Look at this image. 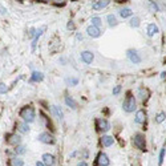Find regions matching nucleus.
I'll return each mask as SVG.
<instances>
[{
	"label": "nucleus",
	"instance_id": "nucleus-1",
	"mask_svg": "<svg viewBox=\"0 0 166 166\" xmlns=\"http://www.w3.org/2000/svg\"><path fill=\"white\" fill-rule=\"evenodd\" d=\"M122 108L126 113H133L137 108V104H136V97L133 96L132 93H128V96L125 97L124 102H122Z\"/></svg>",
	"mask_w": 166,
	"mask_h": 166
},
{
	"label": "nucleus",
	"instance_id": "nucleus-2",
	"mask_svg": "<svg viewBox=\"0 0 166 166\" xmlns=\"http://www.w3.org/2000/svg\"><path fill=\"white\" fill-rule=\"evenodd\" d=\"M20 117L24 120L25 122H33L35 121V117H36V113H35V109L32 106H24L23 109L20 110Z\"/></svg>",
	"mask_w": 166,
	"mask_h": 166
},
{
	"label": "nucleus",
	"instance_id": "nucleus-3",
	"mask_svg": "<svg viewBox=\"0 0 166 166\" xmlns=\"http://www.w3.org/2000/svg\"><path fill=\"white\" fill-rule=\"evenodd\" d=\"M133 144H134V146H136L137 149L142 150V152H145V150H146V140H145V136H144L142 133H136V134H134Z\"/></svg>",
	"mask_w": 166,
	"mask_h": 166
},
{
	"label": "nucleus",
	"instance_id": "nucleus-4",
	"mask_svg": "<svg viewBox=\"0 0 166 166\" xmlns=\"http://www.w3.org/2000/svg\"><path fill=\"white\" fill-rule=\"evenodd\" d=\"M126 56L133 64H140L141 63V56H140V53H138L136 49H128Z\"/></svg>",
	"mask_w": 166,
	"mask_h": 166
},
{
	"label": "nucleus",
	"instance_id": "nucleus-5",
	"mask_svg": "<svg viewBox=\"0 0 166 166\" xmlns=\"http://www.w3.org/2000/svg\"><path fill=\"white\" fill-rule=\"evenodd\" d=\"M87 33H88V36H90V37L97 39V37H100V36L102 35V31L100 29V27H96V25H89L88 28H87Z\"/></svg>",
	"mask_w": 166,
	"mask_h": 166
},
{
	"label": "nucleus",
	"instance_id": "nucleus-6",
	"mask_svg": "<svg viewBox=\"0 0 166 166\" xmlns=\"http://www.w3.org/2000/svg\"><path fill=\"white\" fill-rule=\"evenodd\" d=\"M80 56H81V61L84 64H87V65L92 64V61H93V59H94L93 52H90V51H82Z\"/></svg>",
	"mask_w": 166,
	"mask_h": 166
},
{
	"label": "nucleus",
	"instance_id": "nucleus-7",
	"mask_svg": "<svg viewBox=\"0 0 166 166\" xmlns=\"http://www.w3.org/2000/svg\"><path fill=\"white\" fill-rule=\"evenodd\" d=\"M96 125L100 132H108L110 129V124L108 122V120L105 118H97L96 120Z\"/></svg>",
	"mask_w": 166,
	"mask_h": 166
},
{
	"label": "nucleus",
	"instance_id": "nucleus-8",
	"mask_svg": "<svg viewBox=\"0 0 166 166\" xmlns=\"http://www.w3.org/2000/svg\"><path fill=\"white\" fill-rule=\"evenodd\" d=\"M37 140L40 141V142H43V144H55L53 136H52V134H49V133H47V132L40 133L39 137H37Z\"/></svg>",
	"mask_w": 166,
	"mask_h": 166
},
{
	"label": "nucleus",
	"instance_id": "nucleus-9",
	"mask_svg": "<svg viewBox=\"0 0 166 166\" xmlns=\"http://www.w3.org/2000/svg\"><path fill=\"white\" fill-rule=\"evenodd\" d=\"M110 0H97L96 3H93V5H92V10L93 11H101L104 10V8H106L108 5H109Z\"/></svg>",
	"mask_w": 166,
	"mask_h": 166
},
{
	"label": "nucleus",
	"instance_id": "nucleus-10",
	"mask_svg": "<svg viewBox=\"0 0 166 166\" xmlns=\"http://www.w3.org/2000/svg\"><path fill=\"white\" fill-rule=\"evenodd\" d=\"M158 32H159V28H158V25H157L156 23L147 24V27H146V35L149 36V37H153V36H156Z\"/></svg>",
	"mask_w": 166,
	"mask_h": 166
},
{
	"label": "nucleus",
	"instance_id": "nucleus-11",
	"mask_svg": "<svg viewBox=\"0 0 166 166\" xmlns=\"http://www.w3.org/2000/svg\"><path fill=\"white\" fill-rule=\"evenodd\" d=\"M146 121V113L145 110H138V112L136 113V117H134V122L138 125H142L145 124Z\"/></svg>",
	"mask_w": 166,
	"mask_h": 166
},
{
	"label": "nucleus",
	"instance_id": "nucleus-12",
	"mask_svg": "<svg viewBox=\"0 0 166 166\" xmlns=\"http://www.w3.org/2000/svg\"><path fill=\"white\" fill-rule=\"evenodd\" d=\"M97 165H100V166L109 165V158H108V156L105 153H100V154L97 156Z\"/></svg>",
	"mask_w": 166,
	"mask_h": 166
},
{
	"label": "nucleus",
	"instance_id": "nucleus-13",
	"mask_svg": "<svg viewBox=\"0 0 166 166\" xmlns=\"http://www.w3.org/2000/svg\"><path fill=\"white\" fill-rule=\"evenodd\" d=\"M45 31V27H41V28H39V29H36V33H35V36H33V40H32V51H35V48H36V45H37V40L39 37L43 35V32Z\"/></svg>",
	"mask_w": 166,
	"mask_h": 166
},
{
	"label": "nucleus",
	"instance_id": "nucleus-14",
	"mask_svg": "<svg viewBox=\"0 0 166 166\" xmlns=\"http://www.w3.org/2000/svg\"><path fill=\"white\" fill-rule=\"evenodd\" d=\"M43 79H44V75H43L41 72H37V70H35V72L31 75L29 81L31 82H39V81H43Z\"/></svg>",
	"mask_w": 166,
	"mask_h": 166
},
{
	"label": "nucleus",
	"instance_id": "nucleus-15",
	"mask_svg": "<svg viewBox=\"0 0 166 166\" xmlns=\"http://www.w3.org/2000/svg\"><path fill=\"white\" fill-rule=\"evenodd\" d=\"M118 15L122 19H128V17L133 16V11H132L130 8H121V10L118 11Z\"/></svg>",
	"mask_w": 166,
	"mask_h": 166
},
{
	"label": "nucleus",
	"instance_id": "nucleus-16",
	"mask_svg": "<svg viewBox=\"0 0 166 166\" xmlns=\"http://www.w3.org/2000/svg\"><path fill=\"white\" fill-rule=\"evenodd\" d=\"M43 162H44L45 166H52L55 162V158L52 154H49V153H45V154H43Z\"/></svg>",
	"mask_w": 166,
	"mask_h": 166
},
{
	"label": "nucleus",
	"instance_id": "nucleus-17",
	"mask_svg": "<svg viewBox=\"0 0 166 166\" xmlns=\"http://www.w3.org/2000/svg\"><path fill=\"white\" fill-rule=\"evenodd\" d=\"M147 7H149V10L152 12H159V4L158 1H156V0H147Z\"/></svg>",
	"mask_w": 166,
	"mask_h": 166
},
{
	"label": "nucleus",
	"instance_id": "nucleus-18",
	"mask_svg": "<svg viewBox=\"0 0 166 166\" xmlns=\"http://www.w3.org/2000/svg\"><path fill=\"white\" fill-rule=\"evenodd\" d=\"M106 20H108V25H109V27H116V25H118V20H117V17H116V15L109 13V15L106 16Z\"/></svg>",
	"mask_w": 166,
	"mask_h": 166
},
{
	"label": "nucleus",
	"instance_id": "nucleus-19",
	"mask_svg": "<svg viewBox=\"0 0 166 166\" xmlns=\"http://www.w3.org/2000/svg\"><path fill=\"white\" fill-rule=\"evenodd\" d=\"M113 142H114V138H113L112 136H104L102 138H101V144H102L104 146H112Z\"/></svg>",
	"mask_w": 166,
	"mask_h": 166
},
{
	"label": "nucleus",
	"instance_id": "nucleus-20",
	"mask_svg": "<svg viewBox=\"0 0 166 166\" xmlns=\"http://www.w3.org/2000/svg\"><path fill=\"white\" fill-rule=\"evenodd\" d=\"M129 25L132 28H138L141 25V19L138 16H132L130 17V21H129Z\"/></svg>",
	"mask_w": 166,
	"mask_h": 166
},
{
	"label": "nucleus",
	"instance_id": "nucleus-21",
	"mask_svg": "<svg viewBox=\"0 0 166 166\" xmlns=\"http://www.w3.org/2000/svg\"><path fill=\"white\" fill-rule=\"evenodd\" d=\"M52 112H53V114L56 116L57 118H60V120H63V118H64V113H63V110H61V108H60V106L53 105V106H52Z\"/></svg>",
	"mask_w": 166,
	"mask_h": 166
},
{
	"label": "nucleus",
	"instance_id": "nucleus-22",
	"mask_svg": "<svg viewBox=\"0 0 166 166\" xmlns=\"http://www.w3.org/2000/svg\"><path fill=\"white\" fill-rule=\"evenodd\" d=\"M17 129L21 133H28L29 132V126H28V122H17Z\"/></svg>",
	"mask_w": 166,
	"mask_h": 166
},
{
	"label": "nucleus",
	"instance_id": "nucleus-23",
	"mask_svg": "<svg viewBox=\"0 0 166 166\" xmlns=\"http://www.w3.org/2000/svg\"><path fill=\"white\" fill-rule=\"evenodd\" d=\"M65 104H67V106L70 108V109H76V108H77V102H76L70 96H65Z\"/></svg>",
	"mask_w": 166,
	"mask_h": 166
},
{
	"label": "nucleus",
	"instance_id": "nucleus-24",
	"mask_svg": "<svg viewBox=\"0 0 166 166\" xmlns=\"http://www.w3.org/2000/svg\"><path fill=\"white\" fill-rule=\"evenodd\" d=\"M137 93H138V97H140L142 101H144V100H146L147 96H149V92H147V89H145L144 87L138 88V92H137Z\"/></svg>",
	"mask_w": 166,
	"mask_h": 166
},
{
	"label": "nucleus",
	"instance_id": "nucleus-25",
	"mask_svg": "<svg viewBox=\"0 0 166 166\" xmlns=\"http://www.w3.org/2000/svg\"><path fill=\"white\" fill-rule=\"evenodd\" d=\"M7 142L8 144H19L20 142V137L16 136V134H10L7 137Z\"/></svg>",
	"mask_w": 166,
	"mask_h": 166
},
{
	"label": "nucleus",
	"instance_id": "nucleus-26",
	"mask_svg": "<svg viewBox=\"0 0 166 166\" xmlns=\"http://www.w3.org/2000/svg\"><path fill=\"white\" fill-rule=\"evenodd\" d=\"M165 120H166V113L165 112H159L158 114L156 116V122H157V124H162Z\"/></svg>",
	"mask_w": 166,
	"mask_h": 166
},
{
	"label": "nucleus",
	"instance_id": "nucleus-27",
	"mask_svg": "<svg viewBox=\"0 0 166 166\" xmlns=\"http://www.w3.org/2000/svg\"><path fill=\"white\" fill-rule=\"evenodd\" d=\"M90 23H92V25L100 27L101 24H102V20H101V17H98V16H93V17L90 19Z\"/></svg>",
	"mask_w": 166,
	"mask_h": 166
},
{
	"label": "nucleus",
	"instance_id": "nucleus-28",
	"mask_svg": "<svg viewBox=\"0 0 166 166\" xmlns=\"http://www.w3.org/2000/svg\"><path fill=\"white\" fill-rule=\"evenodd\" d=\"M11 165L12 166H23L24 161H23V159H20V158H13V159H12V162H11Z\"/></svg>",
	"mask_w": 166,
	"mask_h": 166
},
{
	"label": "nucleus",
	"instance_id": "nucleus-29",
	"mask_svg": "<svg viewBox=\"0 0 166 166\" xmlns=\"http://www.w3.org/2000/svg\"><path fill=\"white\" fill-rule=\"evenodd\" d=\"M65 81H67V84L72 85V87H75V85H77V84H79V79H75V77H70V79H67V80H65Z\"/></svg>",
	"mask_w": 166,
	"mask_h": 166
},
{
	"label": "nucleus",
	"instance_id": "nucleus-30",
	"mask_svg": "<svg viewBox=\"0 0 166 166\" xmlns=\"http://www.w3.org/2000/svg\"><path fill=\"white\" fill-rule=\"evenodd\" d=\"M165 153H166V149H165V147H162L161 152H159V159H158V164H159V165H162V162H164Z\"/></svg>",
	"mask_w": 166,
	"mask_h": 166
},
{
	"label": "nucleus",
	"instance_id": "nucleus-31",
	"mask_svg": "<svg viewBox=\"0 0 166 166\" xmlns=\"http://www.w3.org/2000/svg\"><path fill=\"white\" fill-rule=\"evenodd\" d=\"M7 90H8L7 85H5V84H3V82H0V94L7 93Z\"/></svg>",
	"mask_w": 166,
	"mask_h": 166
},
{
	"label": "nucleus",
	"instance_id": "nucleus-32",
	"mask_svg": "<svg viewBox=\"0 0 166 166\" xmlns=\"http://www.w3.org/2000/svg\"><path fill=\"white\" fill-rule=\"evenodd\" d=\"M15 152H16L17 154H24V153H25V147H24V146H17L16 149H15Z\"/></svg>",
	"mask_w": 166,
	"mask_h": 166
},
{
	"label": "nucleus",
	"instance_id": "nucleus-33",
	"mask_svg": "<svg viewBox=\"0 0 166 166\" xmlns=\"http://www.w3.org/2000/svg\"><path fill=\"white\" fill-rule=\"evenodd\" d=\"M120 92H121V87H120V85H117V87L113 89V96H117Z\"/></svg>",
	"mask_w": 166,
	"mask_h": 166
},
{
	"label": "nucleus",
	"instance_id": "nucleus-34",
	"mask_svg": "<svg viewBox=\"0 0 166 166\" xmlns=\"http://www.w3.org/2000/svg\"><path fill=\"white\" fill-rule=\"evenodd\" d=\"M67 28H68V29H75V24H73L72 21H69V23L67 24Z\"/></svg>",
	"mask_w": 166,
	"mask_h": 166
},
{
	"label": "nucleus",
	"instance_id": "nucleus-35",
	"mask_svg": "<svg viewBox=\"0 0 166 166\" xmlns=\"http://www.w3.org/2000/svg\"><path fill=\"white\" fill-rule=\"evenodd\" d=\"M65 3V0H55V4L59 5V4H64Z\"/></svg>",
	"mask_w": 166,
	"mask_h": 166
},
{
	"label": "nucleus",
	"instance_id": "nucleus-36",
	"mask_svg": "<svg viewBox=\"0 0 166 166\" xmlns=\"http://www.w3.org/2000/svg\"><path fill=\"white\" fill-rule=\"evenodd\" d=\"M36 166H45V165H44V162H39L37 161V162H36Z\"/></svg>",
	"mask_w": 166,
	"mask_h": 166
},
{
	"label": "nucleus",
	"instance_id": "nucleus-37",
	"mask_svg": "<svg viewBox=\"0 0 166 166\" xmlns=\"http://www.w3.org/2000/svg\"><path fill=\"white\" fill-rule=\"evenodd\" d=\"M79 166H88V165H87V162H80Z\"/></svg>",
	"mask_w": 166,
	"mask_h": 166
},
{
	"label": "nucleus",
	"instance_id": "nucleus-38",
	"mask_svg": "<svg viewBox=\"0 0 166 166\" xmlns=\"http://www.w3.org/2000/svg\"><path fill=\"white\" fill-rule=\"evenodd\" d=\"M166 77V72H162L161 73V79H165Z\"/></svg>",
	"mask_w": 166,
	"mask_h": 166
},
{
	"label": "nucleus",
	"instance_id": "nucleus-39",
	"mask_svg": "<svg viewBox=\"0 0 166 166\" xmlns=\"http://www.w3.org/2000/svg\"><path fill=\"white\" fill-rule=\"evenodd\" d=\"M77 40H82V36H81V35H80V33H79V35H77Z\"/></svg>",
	"mask_w": 166,
	"mask_h": 166
},
{
	"label": "nucleus",
	"instance_id": "nucleus-40",
	"mask_svg": "<svg viewBox=\"0 0 166 166\" xmlns=\"http://www.w3.org/2000/svg\"><path fill=\"white\" fill-rule=\"evenodd\" d=\"M40 1H49V0H40Z\"/></svg>",
	"mask_w": 166,
	"mask_h": 166
}]
</instances>
